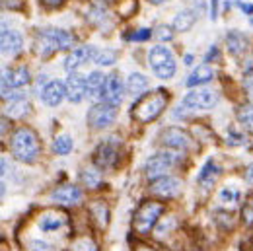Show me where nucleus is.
Instances as JSON below:
<instances>
[{
    "mask_svg": "<svg viewBox=\"0 0 253 251\" xmlns=\"http://www.w3.org/2000/svg\"><path fill=\"white\" fill-rule=\"evenodd\" d=\"M94 63L99 64V66H111V64H115V63H117V51H113V49H103V51H97Z\"/></svg>",
    "mask_w": 253,
    "mask_h": 251,
    "instance_id": "30",
    "label": "nucleus"
},
{
    "mask_svg": "<svg viewBox=\"0 0 253 251\" xmlns=\"http://www.w3.org/2000/svg\"><path fill=\"white\" fill-rule=\"evenodd\" d=\"M30 70L26 66H18L12 70H4L2 74V99H8V88H22L26 84H30Z\"/></svg>",
    "mask_w": 253,
    "mask_h": 251,
    "instance_id": "8",
    "label": "nucleus"
},
{
    "mask_svg": "<svg viewBox=\"0 0 253 251\" xmlns=\"http://www.w3.org/2000/svg\"><path fill=\"white\" fill-rule=\"evenodd\" d=\"M244 90H246V94H248V97H250V101H252L253 105V72L246 74V78H244Z\"/></svg>",
    "mask_w": 253,
    "mask_h": 251,
    "instance_id": "37",
    "label": "nucleus"
},
{
    "mask_svg": "<svg viewBox=\"0 0 253 251\" xmlns=\"http://www.w3.org/2000/svg\"><path fill=\"white\" fill-rule=\"evenodd\" d=\"M57 49H59V47H57V41H55L51 30L41 32L37 35V39H35V51H37L41 57H47V55H51V53L57 51Z\"/></svg>",
    "mask_w": 253,
    "mask_h": 251,
    "instance_id": "20",
    "label": "nucleus"
},
{
    "mask_svg": "<svg viewBox=\"0 0 253 251\" xmlns=\"http://www.w3.org/2000/svg\"><path fill=\"white\" fill-rule=\"evenodd\" d=\"M72 251H95V246L92 240L82 238V240H76V242L72 244Z\"/></svg>",
    "mask_w": 253,
    "mask_h": 251,
    "instance_id": "36",
    "label": "nucleus"
},
{
    "mask_svg": "<svg viewBox=\"0 0 253 251\" xmlns=\"http://www.w3.org/2000/svg\"><path fill=\"white\" fill-rule=\"evenodd\" d=\"M45 6H49V8H59V6H63L64 0H41Z\"/></svg>",
    "mask_w": 253,
    "mask_h": 251,
    "instance_id": "44",
    "label": "nucleus"
},
{
    "mask_svg": "<svg viewBox=\"0 0 253 251\" xmlns=\"http://www.w3.org/2000/svg\"><path fill=\"white\" fill-rule=\"evenodd\" d=\"M51 199L57 205H76L82 199V191L74 185H63V187H57L51 193Z\"/></svg>",
    "mask_w": 253,
    "mask_h": 251,
    "instance_id": "17",
    "label": "nucleus"
},
{
    "mask_svg": "<svg viewBox=\"0 0 253 251\" xmlns=\"http://www.w3.org/2000/svg\"><path fill=\"white\" fill-rule=\"evenodd\" d=\"M218 16V0H211V20H216Z\"/></svg>",
    "mask_w": 253,
    "mask_h": 251,
    "instance_id": "43",
    "label": "nucleus"
},
{
    "mask_svg": "<svg viewBox=\"0 0 253 251\" xmlns=\"http://www.w3.org/2000/svg\"><path fill=\"white\" fill-rule=\"evenodd\" d=\"M175 164V154L171 152H158L154 156H150L144 164V173L148 179H158L162 175H166V171H169Z\"/></svg>",
    "mask_w": 253,
    "mask_h": 251,
    "instance_id": "6",
    "label": "nucleus"
},
{
    "mask_svg": "<svg viewBox=\"0 0 253 251\" xmlns=\"http://www.w3.org/2000/svg\"><path fill=\"white\" fill-rule=\"evenodd\" d=\"M218 175H220V167L212 162V160H209L205 166H203V169H201V173H199V183L203 185V187H212L214 185V181L218 179Z\"/></svg>",
    "mask_w": 253,
    "mask_h": 251,
    "instance_id": "24",
    "label": "nucleus"
},
{
    "mask_svg": "<svg viewBox=\"0 0 253 251\" xmlns=\"http://www.w3.org/2000/svg\"><path fill=\"white\" fill-rule=\"evenodd\" d=\"M95 55H97V51H95L92 45L78 47V49H74V51L66 57V61H64V68H66L68 72H74V70H78L82 64L94 61Z\"/></svg>",
    "mask_w": 253,
    "mask_h": 251,
    "instance_id": "13",
    "label": "nucleus"
},
{
    "mask_svg": "<svg viewBox=\"0 0 253 251\" xmlns=\"http://www.w3.org/2000/svg\"><path fill=\"white\" fill-rule=\"evenodd\" d=\"M173 224H175V222H173V218H168V224L164 222V226H160L158 230H156V236H158V238H162V236H164V232H169V228H173Z\"/></svg>",
    "mask_w": 253,
    "mask_h": 251,
    "instance_id": "41",
    "label": "nucleus"
},
{
    "mask_svg": "<svg viewBox=\"0 0 253 251\" xmlns=\"http://www.w3.org/2000/svg\"><path fill=\"white\" fill-rule=\"evenodd\" d=\"M66 224V214L57 212V210H49L39 218V228L41 232H57Z\"/></svg>",
    "mask_w": 253,
    "mask_h": 251,
    "instance_id": "18",
    "label": "nucleus"
},
{
    "mask_svg": "<svg viewBox=\"0 0 253 251\" xmlns=\"http://www.w3.org/2000/svg\"><path fill=\"white\" fill-rule=\"evenodd\" d=\"M32 251H53V248H51L47 242L35 240V242H32Z\"/></svg>",
    "mask_w": 253,
    "mask_h": 251,
    "instance_id": "39",
    "label": "nucleus"
},
{
    "mask_svg": "<svg viewBox=\"0 0 253 251\" xmlns=\"http://www.w3.org/2000/svg\"><path fill=\"white\" fill-rule=\"evenodd\" d=\"M150 35H154V33L150 32V30H138L136 33H132L128 39H132V41H146Z\"/></svg>",
    "mask_w": 253,
    "mask_h": 251,
    "instance_id": "38",
    "label": "nucleus"
},
{
    "mask_svg": "<svg viewBox=\"0 0 253 251\" xmlns=\"http://www.w3.org/2000/svg\"><path fill=\"white\" fill-rule=\"evenodd\" d=\"M72 148H74V142H72V138H70L68 134L57 136L55 142H53V150H55L57 154H61V156H66L68 152H72Z\"/></svg>",
    "mask_w": 253,
    "mask_h": 251,
    "instance_id": "28",
    "label": "nucleus"
},
{
    "mask_svg": "<svg viewBox=\"0 0 253 251\" xmlns=\"http://www.w3.org/2000/svg\"><path fill=\"white\" fill-rule=\"evenodd\" d=\"M154 37H156L158 41H171V39H173V32H171L169 26H158V28L154 30Z\"/></svg>",
    "mask_w": 253,
    "mask_h": 251,
    "instance_id": "35",
    "label": "nucleus"
},
{
    "mask_svg": "<svg viewBox=\"0 0 253 251\" xmlns=\"http://www.w3.org/2000/svg\"><path fill=\"white\" fill-rule=\"evenodd\" d=\"M191 63H193V57L187 55V57H185V64H191Z\"/></svg>",
    "mask_w": 253,
    "mask_h": 251,
    "instance_id": "50",
    "label": "nucleus"
},
{
    "mask_svg": "<svg viewBox=\"0 0 253 251\" xmlns=\"http://www.w3.org/2000/svg\"><path fill=\"white\" fill-rule=\"evenodd\" d=\"M12 154L16 160L24 162V164H33L39 152H41V144L39 138L35 134V130L30 126H20L16 128V132L12 134V142H10Z\"/></svg>",
    "mask_w": 253,
    "mask_h": 251,
    "instance_id": "2",
    "label": "nucleus"
},
{
    "mask_svg": "<svg viewBox=\"0 0 253 251\" xmlns=\"http://www.w3.org/2000/svg\"><path fill=\"white\" fill-rule=\"evenodd\" d=\"M105 80H107V76H103V74L97 72V70H94L92 74H88V97H92V99L101 97V99H103Z\"/></svg>",
    "mask_w": 253,
    "mask_h": 251,
    "instance_id": "23",
    "label": "nucleus"
},
{
    "mask_svg": "<svg viewBox=\"0 0 253 251\" xmlns=\"http://www.w3.org/2000/svg\"><path fill=\"white\" fill-rule=\"evenodd\" d=\"M252 22H253V20H252Z\"/></svg>",
    "mask_w": 253,
    "mask_h": 251,
    "instance_id": "52",
    "label": "nucleus"
},
{
    "mask_svg": "<svg viewBox=\"0 0 253 251\" xmlns=\"http://www.w3.org/2000/svg\"><path fill=\"white\" fill-rule=\"evenodd\" d=\"M150 2H152V4H162L164 0H150Z\"/></svg>",
    "mask_w": 253,
    "mask_h": 251,
    "instance_id": "51",
    "label": "nucleus"
},
{
    "mask_svg": "<svg viewBox=\"0 0 253 251\" xmlns=\"http://www.w3.org/2000/svg\"><path fill=\"white\" fill-rule=\"evenodd\" d=\"M28 111H30V101H28L24 95L16 94L10 97V101H8V105H6V115L18 119V117H24Z\"/></svg>",
    "mask_w": 253,
    "mask_h": 251,
    "instance_id": "22",
    "label": "nucleus"
},
{
    "mask_svg": "<svg viewBox=\"0 0 253 251\" xmlns=\"http://www.w3.org/2000/svg\"><path fill=\"white\" fill-rule=\"evenodd\" d=\"M64 97H66V84L59 82V80L47 82L45 88L41 90V99H43V103H47V105H51V107L61 105V101H63Z\"/></svg>",
    "mask_w": 253,
    "mask_h": 251,
    "instance_id": "15",
    "label": "nucleus"
},
{
    "mask_svg": "<svg viewBox=\"0 0 253 251\" xmlns=\"http://www.w3.org/2000/svg\"><path fill=\"white\" fill-rule=\"evenodd\" d=\"M214 78V70L209 66V64H201V66H197L193 72H191V76L187 78V86L189 88H195V86H203V84H207V82H211Z\"/></svg>",
    "mask_w": 253,
    "mask_h": 251,
    "instance_id": "21",
    "label": "nucleus"
},
{
    "mask_svg": "<svg viewBox=\"0 0 253 251\" xmlns=\"http://www.w3.org/2000/svg\"><path fill=\"white\" fill-rule=\"evenodd\" d=\"M94 162L99 169H109L119 162V150L113 142H103L97 146L94 154Z\"/></svg>",
    "mask_w": 253,
    "mask_h": 251,
    "instance_id": "12",
    "label": "nucleus"
},
{
    "mask_svg": "<svg viewBox=\"0 0 253 251\" xmlns=\"http://www.w3.org/2000/svg\"><path fill=\"white\" fill-rule=\"evenodd\" d=\"M160 142L168 148H173V150H185L191 146V136L179 126H169L162 132Z\"/></svg>",
    "mask_w": 253,
    "mask_h": 251,
    "instance_id": "10",
    "label": "nucleus"
},
{
    "mask_svg": "<svg viewBox=\"0 0 253 251\" xmlns=\"http://www.w3.org/2000/svg\"><path fill=\"white\" fill-rule=\"evenodd\" d=\"M132 251H156V250L152 246H148V244H136Z\"/></svg>",
    "mask_w": 253,
    "mask_h": 251,
    "instance_id": "45",
    "label": "nucleus"
},
{
    "mask_svg": "<svg viewBox=\"0 0 253 251\" xmlns=\"http://www.w3.org/2000/svg\"><path fill=\"white\" fill-rule=\"evenodd\" d=\"M90 212H92V216L99 222V226H103V228H105V226L109 224V209H107L103 203L95 201L94 205H92V209H90Z\"/></svg>",
    "mask_w": 253,
    "mask_h": 251,
    "instance_id": "29",
    "label": "nucleus"
},
{
    "mask_svg": "<svg viewBox=\"0 0 253 251\" xmlns=\"http://www.w3.org/2000/svg\"><path fill=\"white\" fill-rule=\"evenodd\" d=\"M238 6H240V8H242V10H246V12H248V14H253V6H252V4H244V2H240V4H238Z\"/></svg>",
    "mask_w": 253,
    "mask_h": 251,
    "instance_id": "48",
    "label": "nucleus"
},
{
    "mask_svg": "<svg viewBox=\"0 0 253 251\" xmlns=\"http://www.w3.org/2000/svg\"><path fill=\"white\" fill-rule=\"evenodd\" d=\"M148 64L152 68V72L162 78V80H169L175 74V59L171 55V51L168 47H154L148 53Z\"/></svg>",
    "mask_w": 253,
    "mask_h": 251,
    "instance_id": "4",
    "label": "nucleus"
},
{
    "mask_svg": "<svg viewBox=\"0 0 253 251\" xmlns=\"http://www.w3.org/2000/svg\"><path fill=\"white\" fill-rule=\"evenodd\" d=\"M0 45H2V53L4 55H16L22 51L24 47V39L22 35L14 30L2 28V35H0Z\"/></svg>",
    "mask_w": 253,
    "mask_h": 251,
    "instance_id": "16",
    "label": "nucleus"
},
{
    "mask_svg": "<svg viewBox=\"0 0 253 251\" xmlns=\"http://www.w3.org/2000/svg\"><path fill=\"white\" fill-rule=\"evenodd\" d=\"M226 45H228V51L234 53V55H242L248 51L250 47V41L246 35H242L240 32H230L226 35Z\"/></svg>",
    "mask_w": 253,
    "mask_h": 251,
    "instance_id": "25",
    "label": "nucleus"
},
{
    "mask_svg": "<svg viewBox=\"0 0 253 251\" xmlns=\"http://www.w3.org/2000/svg\"><path fill=\"white\" fill-rule=\"evenodd\" d=\"M246 179H248V183H253V164H250L246 169Z\"/></svg>",
    "mask_w": 253,
    "mask_h": 251,
    "instance_id": "46",
    "label": "nucleus"
},
{
    "mask_svg": "<svg viewBox=\"0 0 253 251\" xmlns=\"http://www.w3.org/2000/svg\"><path fill=\"white\" fill-rule=\"evenodd\" d=\"M168 105V92L164 90H154V92H148V94L140 95L132 107H130V117L136 121V123H150L154 119H158L160 115L164 113Z\"/></svg>",
    "mask_w": 253,
    "mask_h": 251,
    "instance_id": "1",
    "label": "nucleus"
},
{
    "mask_svg": "<svg viewBox=\"0 0 253 251\" xmlns=\"http://www.w3.org/2000/svg\"><path fill=\"white\" fill-rule=\"evenodd\" d=\"M97 4H111V2H115V0H95Z\"/></svg>",
    "mask_w": 253,
    "mask_h": 251,
    "instance_id": "49",
    "label": "nucleus"
},
{
    "mask_svg": "<svg viewBox=\"0 0 253 251\" xmlns=\"http://www.w3.org/2000/svg\"><path fill=\"white\" fill-rule=\"evenodd\" d=\"M86 95H88V78L78 72H70L66 80V97L72 103H80Z\"/></svg>",
    "mask_w": 253,
    "mask_h": 251,
    "instance_id": "11",
    "label": "nucleus"
},
{
    "mask_svg": "<svg viewBox=\"0 0 253 251\" xmlns=\"http://www.w3.org/2000/svg\"><path fill=\"white\" fill-rule=\"evenodd\" d=\"M123 92H125V86L119 78V74H109L107 80H105V90H103V101L111 103V105H121L123 101Z\"/></svg>",
    "mask_w": 253,
    "mask_h": 251,
    "instance_id": "14",
    "label": "nucleus"
},
{
    "mask_svg": "<svg viewBox=\"0 0 253 251\" xmlns=\"http://www.w3.org/2000/svg\"><path fill=\"white\" fill-rule=\"evenodd\" d=\"M82 183L88 185L90 189H95L99 183H101V175H99V171H95L94 167H86V169L82 171Z\"/></svg>",
    "mask_w": 253,
    "mask_h": 251,
    "instance_id": "32",
    "label": "nucleus"
},
{
    "mask_svg": "<svg viewBox=\"0 0 253 251\" xmlns=\"http://www.w3.org/2000/svg\"><path fill=\"white\" fill-rule=\"evenodd\" d=\"M238 191L232 187H224L220 191V203H224V205H236L238 203Z\"/></svg>",
    "mask_w": 253,
    "mask_h": 251,
    "instance_id": "34",
    "label": "nucleus"
},
{
    "mask_svg": "<svg viewBox=\"0 0 253 251\" xmlns=\"http://www.w3.org/2000/svg\"><path fill=\"white\" fill-rule=\"evenodd\" d=\"M51 32H53V37H55L59 49L68 51V49H72V47L76 45V37H74L72 33L64 32V30H51Z\"/></svg>",
    "mask_w": 253,
    "mask_h": 251,
    "instance_id": "27",
    "label": "nucleus"
},
{
    "mask_svg": "<svg viewBox=\"0 0 253 251\" xmlns=\"http://www.w3.org/2000/svg\"><path fill=\"white\" fill-rule=\"evenodd\" d=\"M115 117H117V109L115 105L107 103V101H101V103H95L92 105V109L88 111V125L92 126L94 130H101V128H107L115 123Z\"/></svg>",
    "mask_w": 253,
    "mask_h": 251,
    "instance_id": "5",
    "label": "nucleus"
},
{
    "mask_svg": "<svg viewBox=\"0 0 253 251\" xmlns=\"http://www.w3.org/2000/svg\"><path fill=\"white\" fill-rule=\"evenodd\" d=\"M242 220L246 226H253V197H250L242 207Z\"/></svg>",
    "mask_w": 253,
    "mask_h": 251,
    "instance_id": "33",
    "label": "nucleus"
},
{
    "mask_svg": "<svg viewBox=\"0 0 253 251\" xmlns=\"http://www.w3.org/2000/svg\"><path fill=\"white\" fill-rule=\"evenodd\" d=\"M216 103H218V94L212 92V90H205V88L191 90L189 94L183 97V107H185V109H201V111H207V109H212Z\"/></svg>",
    "mask_w": 253,
    "mask_h": 251,
    "instance_id": "7",
    "label": "nucleus"
},
{
    "mask_svg": "<svg viewBox=\"0 0 253 251\" xmlns=\"http://www.w3.org/2000/svg\"><path fill=\"white\" fill-rule=\"evenodd\" d=\"M162 212H164V205L162 203H158V201H144L136 209V212L132 216V230L136 234H140V236H146L156 226Z\"/></svg>",
    "mask_w": 253,
    "mask_h": 251,
    "instance_id": "3",
    "label": "nucleus"
},
{
    "mask_svg": "<svg viewBox=\"0 0 253 251\" xmlns=\"http://www.w3.org/2000/svg\"><path fill=\"white\" fill-rule=\"evenodd\" d=\"M195 20H197L195 12H191V10H181V12L173 18V30H175V32H189L191 28H193V24H195Z\"/></svg>",
    "mask_w": 253,
    "mask_h": 251,
    "instance_id": "26",
    "label": "nucleus"
},
{
    "mask_svg": "<svg viewBox=\"0 0 253 251\" xmlns=\"http://www.w3.org/2000/svg\"><path fill=\"white\" fill-rule=\"evenodd\" d=\"M150 193L160 199H175L181 193V181L175 177H169V175H162L152 181Z\"/></svg>",
    "mask_w": 253,
    "mask_h": 251,
    "instance_id": "9",
    "label": "nucleus"
},
{
    "mask_svg": "<svg viewBox=\"0 0 253 251\" xmlns=\"http://www.w3.org/2000/svg\"><path fill=\"white\" fill-rule=\"evenodd\" d=\"M4 6L10 8V10H20L24 6V2L22 0H4Z\"/></svg>",
    "mask_w": 253,
    "mask_h": 251,
    "instance_id": "42",
    "label": "nucleus"
},
{
    "mask_svg": "<svg viewBox=\"0 0 253 251\" xmlns=\"http://www.w3.org/2000/svg\"><path fill=\"white\" fill-rule=\"evenodd\" d=\"M212 57H214V59H216V57H218V51H216V47H214V49H211V51H209V55H207V59H205V61H207V63H211V59H212Z\"/></svg>",
    "mask_w": 253,
    "mask_h": 251,
    "instance_id": "47",
    "label": "nucleus"
},
{
    "mask_svg": "<svg viewBox=\"0 0 253 251\" xmlns=\"http://www.w3.org/2000/svg\"><path fill=\"white\" fill-rule=\"evenodd\" d=\"M126 94L130 95V97H140V95H144L146 92V88H148V78L144 76V74H140V72H132L128 78H126Z\"/></svg>",
    "mask_w": 253,
    "mask_h": 251,
    "instance_id": "19",
    "label": "nucleus"
},
{
    "mask_svg": "<svg viewBox=\"0 0 253 251\" xmlns=\"http://www.w3.org/2000/svg\"><path fill=\"white\" fill-rule=\"evenodd\" d=\"M226 138H228L226 142H230V144H244V142H246V138H244L242 134H236V132H232V130H230V134H226Z\"/></svg>",
    "mask_w": 253,
    "mask_h": 251,
    "instance_id": "40",
    "label": "nucleus"
},
{
    "mask_svg": "<svg viewBox=\"0 0 253 251\" xmlns=\"http://www.w3.org/2000/svg\"><path fill=\"white\" fill-rule=\"evenodd\" d=\"M238 121L244 125V128L253 130V105H242L238 109Z\"/></svg>",
    "mask_w": 253,
    "mask_h": 251,
    "instance_id": "31",
    "label": "nucleus"
}]
</instances>
